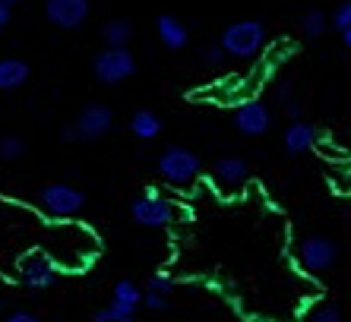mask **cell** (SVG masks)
<instances>
[{"label": "cell", "instance_id": "1", "mask_svg": "<svg viewBox=\"0 0 351 322\" xmlns=\"http://www.w3.org/2000/svg\"><path fill=\"white\" fill-rule=\"evenodd\" d=\"M219 45L225 48V54L234 60H250L263 51L266 45V25L260 19H237V23L225 25Z\"/></svg>", "mask_w": 351, "mask_h": 322}, {"label": "cell", "instance_id": "2", "mask_svg": "<svg viewBox=\"0 0 351 322\" xmlns=\"http://www.w3.org/2000/svg\"><path fill=\"white\" fill-rule=\"evenodd\" d=\"M158 174H162L165 184L171 186H187L196 180V174L203 171V161L193 149L187 145H168L162 155H158Z\"/></svg>", "mask_w": 351, "mask_h": 322}, {"label": "cell", "instance_id": "3", "mask_svg": "<svg viewBox=\"0 0 351 322\" xmlns=\"http://www.w3.org/2000/svg\"><path fill=\"white\" fill-rule=\"evenodd\" d=\"M133 73H136V57L130 54V48H101L92 57V76L101 86H121Z\"/></svg>", "mask_w": 351, "mask_h": 322}, {"label": "cell", "instance_id": "4", "mask_svg": "<svg viewBox=\"0 0 351 322\" xmlns=\"http://www.w3.org/2000/svg\"><path fill=\"white\" fill-rule=\"evenodd\" d=\"M130 218L139 227H168L174 221V206L158 193V186H146L130 202Z\"/></svg>", "mask_w": 351, "mask_h": 322}, {"label": "cell", "instance_id": "5", "mask_svg": "<svg viewBox=\"0 0 351 322\" xmlns=\"http://www.w3.org/2000/svg\"><path fill=\"white\" fill-rule=\"evenodd\" d=\"M38 206L51 218H73L86 209V193L76 190L73 184H48V186H41Z\"/></svg>", "mask_w": 351, "mask_h": 322}, {"label": "cell", "instance_id": "6", "mask_svg": "<svg viewBox=\"0 0 351 322\" xmlns=\"http://www.w3.org/2000/svg\"><path fill=\"white\" fill-rule=\"evenodd\" d=\"M16 269H19V282L29 290H48L51 284H58V275H60L58 259L45 250L25 253Z\"/></svg>", "mask_w": 351, "mask_h": 322}, {"label": "cell", "instance_id": "7", "mask_svg": "<svg viewBox=\"0 0 351 322\" xmlns=\"http://www.w3.org/2000/svg\"><path fill=\"white\" fill-rule=\"evenodd\" d=\"M298 262H301L304 272L323 275L339 262V247H335V240H329V237L311 234V237H304L301 247H298Z\"/></svg>", "mask_w": 351, "mask_h": 322}, {"label": "cell", "instance_id": "8", "mask_svg": "<svg viewBox=\"0 0 351 322\" xmlns=\"http://www.w3.org/2000/svg\"><path fill=\"white\" fill-rule=\"evenodd\" d=\"M89 13H92V0H45V19L54 29H64V32L82 29Z\"/></svg>", "mask_w": 351, "mask_h": 322}, {"label": "cell", "instance_id": "9", "mask_svg": "<svg viewBox=\"0 0 351 322\" xmlns=\"http://www.w3.org/2000/svg\"><path fill=\"white\" fill-rule=\"evenodd\" d=\"M76 136L82 139V143H98V139H105L108 133H111V127H114V111L108 105H86L80 114H76Z\"/></svg>", "mask_w": 351, "mask_h": 322}, {"label": "cell", "instance_id": "10", "mask_svg": "<svg viewBox=\"0 0 351 322\" xmlns=\"http://www.w3.org/2000/svg\"><path fill=\"white\" fill-rule=\"evenodd\" d=\"M234 127H237V133H244V136H263V133L272 127V114L263 101L250 98V101L234 108Z\"/></svg>", "mask_w": 351, "mask_h": 322}, {"label": "cell", "instance_id": "11", "mask_svg": "<svg viewBox=\"0 0 351 322\" xmlns=\"http://www.w3.org/2000/svg\"><path fill=\"white\" fill-rule=\"evenodd\" d=\"M250 177V168H247L244 158H234V155H225L213 164V180L221 190H241Z\"/></svg>", "mask_w": 351, "mask_h": 322}, {"label": "cell", "instance_id": "12", "mask_svg": "<svg viewBox=\"0 0 351 322\" xmlns=\"http://www.w3.org/2000/svg\"><path fill=\"white\" fill-rule=\"evenodd\" d=\"M156 35L162 41V48L168 51H184L190 45V29L178 16H171V13H162L156 19Z\"/></svg>", "mask_w": 351, "mask_h": 322}, {"label": "cell", "instance_id": "13", "mask_svg": "<svg viewBox=\"0 0 351 322\" xmlns=\"http://www.w3.org/2000/svg\"><path fill=\"white\" fill-rule=\"evenodd\" d=\"M282 145H285L288 155H304L311 152L313 145H317V127L307 121H291L285 129V136H282Z\"/></svg>", "mask_w": 351, "mask_h": 322}, {"label": "cell", "instance_id": "14", "mask_svg": "<svg viewBox=\"0 0 351 322\" xmlns=\"http://www.w3.org/2000/svg\"><path fill=\"white\" fill-rule=\"evenodd\" d=\"M32 70L25 64L23 57H3L0 60V92H16L29 82Z\"/></svg>", "mask_w": 351, "mask_h": 322}, {"label": "cell", "instance_id": "15", "mask_svg": "<svg viewBox=\"0 0 351 322\" xmlns=\"http://www.w3.org/2000/svg\"><path fill=\"white\" fill-rule=\"evenodd\" d=\"M136 306H143V290H139L133 282L121 278V282L114 284V290H111V310L133 316L136 313Z\"/></svg>", "mask_w": 351, "mask_h": 322}, {"label": "cell", "instance_id": "16", "mask_svg": "<svg viewBox=\"0 0 351 322\" xmlns=\"http://www.w3.org/2000/svg\"><path fill=\"white\" fill-rule=\"evenodd\" d=\"M130 133L136 139H143V143H149V139H156L158 133H162V117H158L156 111L143 108V111H136L130 117Z\"/></svg>", "mask_w": 351, "mask_h": 322}, {"label": "cell", "instance_id": "17", "mask_svg": "<svg viewBox=\"0 0 351 322\" xmlns=\"http://www.w3.org/2000/svg\"><path fill=\"white\" fill-rule=\"evenodd\" d=\"M133 38V23L130 19H108L101 25V41L105 48H127Z\"/></svg>", "mask_w": 351, "mask_h": 322}, {"label": "cell", "instance_id": "18", "mask_svg": "<svg viewBox=\"0 0 351 322\" xmlns=\"http://www.w3.org/2000/svg\"><path fill=\"white\" fill-rule=\"evenodd\" d=\"M326 25H329L326 13H323V10H311V13H304V19H301V32L307 35V38H319V35H326Z\"/></svg>", "mask_w": 351, "mask_h": 322}, {"label": "cell", "instance_id": "19", "mask_svg": "<svg viewBox=\"0 0 351 322\" xmlns=\"http://www.w3.org/2000/svg\"><path fill=\"white\" fill-rule=\"evenodd\" d=\"M25 155V143L19 136H13V133H7V136H0V161H19Z\"/></svg>", "mask_w": 351, "mask_h": 322}, {"label": "cell", "instance_id": "20", "mask_svg": "<svg viewBox=\"0 0 351 322\" xmlns=\"http://www.w3.org/2000/svg\"><path fill=\"white\" fill-rule=\"evenodd\" d=\"M329 25H332V29H339V32L351 29V0H342V3L332 10V16H329Z\"/></svg>", "mask_w": 351, "mask_h": 322}, {"label": "cell", "instance_id": "21", "mask_svg": "<svg viewBox=\"0 0 351 322\" xmlns=\"http://www.w3.org/2000/svg\"><path fill=\"white\" fill-rule=\"evenodd\" d=\"M225 48H221L219 41H213V45H206L203 51H199V60H203L206 66H219V64H225Z\"/></svg>", "mask_w": 351, "mask_h": 322}, {"label": "cell", "instance_id": "22", "mask_svg": "<svg viewBox=\"0 0 351 322\" xmlns=\"http://www.w3.org/2000/svg\"><path fill=\"white\" fill-rule=\"evenodd\" d=\"M149 290H152V294H165V297H168V294L174 290V282L165 272H156V275H149Z\"/></svg>", "mask_w": 351, "mask_h": 322}, {"label": "cell", "instance_id": "23", "mask_svg": "<svg viewBox=\"0 0 351 322\" xmlns=\"http://www.w3.org/2000/svg\"><path fill=\"white\" fill-rule=\"evenodd\" d=\"M311 322H345V319H342V310H339V306H319L317 313L311 316Z\"/></svg>", "mask_w": 351, "mask_h": 322}, {"label": "cell", "instance_id": "24", "mask_svg": "<svg viewBox=\"0 0 351 322\" xmlns=\"http://www.w3.org/2000/svg\"><path fill=\"white\" fill-rule=\"evenodd\" d=\"M92 322H133V316L127 313H117V310H111V306H105V310H98L95 319Z\"/></svg>", "mask_w": 351, "mask_h": 322}, {"label": "cell", "instance_id": "25", "mask_svg": "<svg viewBox=\"0 0 351 322\" xmlns=\"http://www.w3.org/2000/svg\"><path fill=\"white\" fill-rule=\"evenodd\" d=\"M143 306H149V310H168V297L146 290V294H143Z\"/></svg>", "mask_w": 351, "mask_h": 322}, {"label": "cell", "instance_id": "26", "mask_svg": "<svg viewBox=\"0 0 351 322\" xmlns=\"http://www.w3.org/2000/svg\"><path fill=\"white\" fill-rule=\"evenodd\" d=\"M3 322H41L35 313H25V310H19V313H10Z\"/></svg>", "mask_w": 351, "mask_h": 322}, {"label": "cell", "instance_id": "27", "mask_svg": "<svg viewBox=\"0 0 351 322\" xmlns=\"http://www.w3.org/2000/svg\"><path fill=\"white\" fill-rule=\"evenodd\" d=\"M10 19H13V7H7V3L0 0V32L10 25Z\"/></svg>", "mask_w": 351, "mask_h": 322}, {"label": "cell", "instance_id": "28", "mask_svg": "<svg viewBox=\"0 0 351 322\" xmlns=\"http://www.w3.org/2000/svg\"><path fill=\"white\" fill-rule=\"evenodd\" d=\"M60 139H64V143H76V127L73 123H64V127H60Z\"/></svg>", "mask_w": 351, "mask_h": 322}, {"label": "cell", "instance_id": "29", "mask_svg": "<svg viewBox=\"0 0 351 322\" xmlns=\"http://www.w3.org/2000/svg\"><path fill=\"white\" fill-rule=\"evenodd\" d=\"M288 117H294V121H298V117H301V105H298V101H288Z\"/></svg>", "mask_w": 351, "mask_h": 322}, {"label": "cell", "instance_id": "30", "mask_svg": "<svg viewBox=\"0 0 351 322\" xmlns=\"http://www.w3.org/2000/svg\"><path fill=\"white\" fill-rule=\"evenodd\" d=\"M342 45H345V51H351V29L342 32Z\"/></svg>", "mask_w": 351, "mask_h": 322}, {"label": "cell", "instance_id": "31", "mask_svg": "<svg viewBox=\"0 0 351 322\" xmlns=\"http://www.w3.org/2000/svg\"><path fill=\"white\" fill-rule=\"evenodd\" d=\"M3 3H7V7H16V3H19V0H3Z\"/></svg>", "mask_w": 351, "mask_h": 322}, {"label": "cell", "instance_id": "32", "mask_svg": "<svg viewBox=\"0 0 351 322\" xmlns=\"http://www.w3.org/2000/svg\"><path fill=\"white\" fill-rule=\"evenodd\" d=\"M0 310H3V300H0Z\"/></svg>", "mask_w": 351, "mask_h": 322}]
</instances>
